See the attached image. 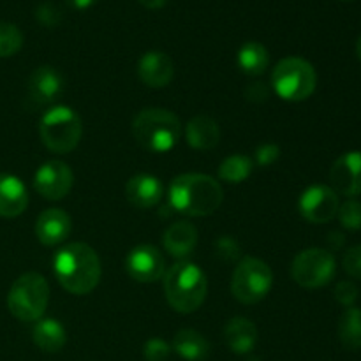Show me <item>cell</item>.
Here are the masks:
<instances>
[{
	"mask_svg": "<svg viewBox=\"0 0 361 361\" xmlns=\"http://www.w3.org/2000/svg\"><path fill=\"white\" fill-rule=\"evenodd\" d=\"M53 271L59 284L76 296L94 291L102 275L97 252L83 242H73L62 247L53 259Z\"/></svg>",
	"mask_w": 361,
	"mask_h": 361,
	"instance_id": "cell-1",
	"label": "cell"
},
{
	"mask_svg": "<svg viewBox=\"0 0 361 361\" xmlns=\"http://www.w3.org/2000/svg\"><path fill=\"white\" fill-rule=\"evenodd\" d=\"M169 208L189 217H208L224 201L221 183L201 173H183L176 176L168 190Z\"/></svg>",
	"mask_w": 361,
	"mask_h": 361,
	"instance_id": "cell-2",
	"label": "cell"
},
{
	"mask_svg": "<svg viewBox=\"0 0 361 361\" xmlns=\"http://www.w3.org/2000/svg\"><path fill=\"white\" fill-rule=\"evenodd\" d=\"M208 281L197 264L180 261L164 274V295L169 307L180 314L196 312L207 298Z\"/></svg>",
	"mask_w": 361,
	"mask_h": 361,
	"instance_id": "cell-3",
	"label": "cell"
},
{
	"mask_svg": "<svg viewBox=\"0 0 361 361\" xmlns=\"http://www.w3.org/2000/svg\"><path fill=\"white\" fill-rule=\"evenodd\" d=\"M133 136L145 150L152 154H166L178 143L182 123L169 109L145 108L134 116Z\"/></svg>",
	"mask_w": 361,
	"mask_h": 361,
	"instance_id": "cell-4",
	"label": "cell"
},
{
	"mask_svg": "<svg viewBox=\"0 0 361 361\" xmlns=\"http://www.w3.org/2000/svg\"><path fill=\"white\" fill-rule=\"evenodd\" d=\"M49 286L41 274L28 271L13 282L7 295V307L16 319L35 323L48 309Z\"/></svg>",
	"mask_w": 361,
	"mask_h": 361,
	"instance_id": "cell-5",
	"label": "cell"
},
{
	"mask_svg": "<svg viewBox=\"0 0 361 361\" xmlns=\"http://www.w3.org/2000/svg\"><path fill=\"white\" fill-rule=\"evenodd\" d=\"M39 134L53 154H69L80 145L83 134L81 116L69 106H55L42 115L39 122Z\"/></svg>",
	"mask_w": 361,
	"mask_h": 361,
	"instance_id": "cell-6",
	"label": "cell"
},
{
	"mask_svg": "<svg viewBox=\"0 0 361 361\" xmlns=\"http://www.w3.org/2000/svg\"><path fill=\"white\" fill-rule=\"evenodd\" d=\"M317 73L310 62L300 56H288L275 66L271 73V88L279 97L289 102L309 99L316 92Z\"/></svg>",
	"mask_w": 361,
	"mask_h": 361,
	"instance_id": "cell-7",
	"label": "cell"
},
{
	"mask_svg": "<svg viewBox=\"0 0 361 361\" xmlns=\"http://www.w3.org/2000/svg\"><path fill=\"white\" fill-rule=\"evenodd\" d=\"M274 284V274L264 261L243 257L231 277V295L243 305H254L267 298Z\"/></svg>",
	"mask_w": 361,
	"mask_h": 361,
	"instance_id": "cell-8",
	"label": "cell"
},
{
	"mask_svg": "<svg viewBox=\"0 0 361 361\" xmlns=\"http://www.w3.org/2000/svg\"><path fill=\"white\" fill-rule=\"evenodd\" d=\"M337 271V263L330 250L305 249L296 254L291 264V277L298 286L307 289H317L330 284Z\"/></svg>",
	"mask_w": 361,
	"mask_h": 361,
	"instance_id": "cell-9",
	"label": "cell"
},
{
	"mask_svg": "<svg viewBox=\"0 0 361 361\" xmlns=\"http://www.w3.org/2000/svg\"><path fill=\"white\" fill-rule=\"evenodd\" d=\"M338 194L328 185H312L303 190L298 201V210L305 221L312 224H324L337 217Z\"/></svg>",
	"mask_w": 361,
	"mask_h": 361,
	"instance_id": "cell-10",
	"label": "cell"
},
{
	"mask_svg": "<svg viewBox=\"0 0 361 361\" xmlns=\"http://www.w3.org/2000/svg\"><path fill=\"white\" fill-rule=\"evenodd\" d=\"M74 175L69 166L62 161H48L35 171L34 189L44 200L60 201L71 192Z\"/></svg>",
	"mask_w": 361,
	"mask_h": 361,
	"instance_id": "cell-11",
	"label": "cell"
},
{
	"mask_svg": "<svg viewBox=\"0 0 361 361\" xmlns=\"http://www.w3.org/2000/svg\"><path fill=\"white\" fill-rule=\"evenodd\" d=\"M126 271L137 282H155L166 274V261L154 245H137L127 254Z\"/></svg>",
	"mask_w": 361,
	"mask_h": 361,
	"instance_id": "cell-12",
	"label": "cell"
},
{
	"mask_svg": "<svg viewBox=\"0 0 361 361\" xmlns=\"http://www.w3.org/2000/svg\"><path fill=\"white\" fill-rule=\"evenodd\" d=\"M331 189L345 197L361 194V152H345L330 169Z\"/></svg>",
	"mask_w": 361,
	"mask_h": 361,
	"instance_id": "cell-13",
	"label": "cell"
},
{
	"mask_svg": "<svg viewBox=\"0 0 361 361\" xmlns=\"http://www.w3.org/2000/svg\"><path fill=\"white\" fill-rule=\"evenodd\" d=\"M28 101L35 108L55 102L63 92V78L55 67L41 66L28 78Z\"/></svg>",
	"mask_w": 361,
	"mask_h": 361,
	"instance_id": "cell-14",
	"label": "cell"
},
{
	"mask_svg": "<svg viewBox=\"0 0 361 361\" xmlns=\"http://www.w3.org/2000/svg\"><path fill=\"white\" fill-rule=\"evenodd\" d=\"M73 229V221L62 208H48L42 212L35 222V236L46 247L59 245L66 242Z\"/></svg>",
	"mask_w": 361,
	"mask_h": 361,
	"instance_id": "cell-15",
	"label": "cell"
},
{
	"mask_svg": "<svg viewBox=\"0 0 361 361\" xmlns=\"http://www.w3.org/2000/svg\"><path fill=\"white\" fill-rule=\"evenodd\" d=\"M126 196L134 208L148 210L161 203L162 196H164V185L157 176L140 173L126 183Z\"/></svg>",
	"mask_w": 361,
	"mask_h": 361,
	"instance_id": "cell-16",
	"label": "cell"
},
{
	"mask_svg": "<svg viewBox=\"0 0 361 361\" xmlns=\"http://www.w3.org/2000/svg\"><path fill=\"white\" fill-rule=\"evenodd\" d=\"M175 66L173 60L162 51H148L137 62V76L147 87L164 88L171 83Z\"/></svg>",
	"mask_w": 361,
	"mask_h": 361,
	"instance_id": "cell-17",
	"label": "cell"
},
{
	"mask_svg": "<svg viewBox=\"0 0 361 361\" xmlns=\"http://www.w3.org/2000/svg\"><path fill=\"white\" fill-rule=\"evenodd\" d=\"M27 207L28 192L23 182L13 175H0V217H18Z\"/></svg>",
	"mask_w": 361,
	"mask_h": 361,
	"instance_id": "cell-18",
	"label": "cell"
},
{
	"mask_svg": "<svg viewBox=\"0 0 361 361\" xmlns=\"http://www.w3.org/2000/svg\"><path fill=\"white\" fill-rule=\"evenodd\" d=\"M185 140L194 150H212L221 141V127L212 116L197 115L189 120L185 127Z\"/></svg>",
	"mask_w": 361,
	"mask_h": 361,
	"instance_id": "cell-19",
	"label": "cell"
},
{
	"mask_svg": "<svg viewBox=\"0 0 361 361\" xmlns=\"http://www.w3.org/2000/svg\"><path fill=\"white\" fill-rule=\"evenodd\" d=\"M162 243H164V249L168 250L169 256L178 257V259L190 256L197 245L196 226L190 224L189 221L175 222L164 231Z\"/></svg>",
	"mask_w": 361,
	"mask_h": 361,
	"instance_id": "cell-20",
	"label": "cell"
},
{
	"mask_svg": "<svg viewBox=\"0 0 361 361\" xmlns=\"http://www.w3.org/2000/svg\"><path fill=\"white\" fill-rule=\"evenodd\" d=\"M224 341L235 355H249L257 342V328L247 317H233L224 326Z\"/></svg>",
	"mask_w": 361,
	"mask_h": 361,
	"instance_id": "cell-21",
	"label": "cell"
},
{
	"mask_svg": "<svg viewBox=\"0 0 361 361\" xmlns=\"http://www.w3.org/2000/svg\"><path fill=\"white\" fill-rule=\"evenodd\" d=\"M32 338L34 344L44 353H59L67 342V331L60 321L51 319H39L35 321L32 328Z\"/></svg>",
	"mask_w": 361,
	"mask_h": 361,
	"instance_id": "cell-22",
	"label": "cell"
},
{
	"mask_svg": "<svg viewBox=\"0 0 361 361\" xmlns=\"http://www.w3.org/2000/svg\"><path fill=\"white\" fill-rule=\"evenodd\" d=\"M171 349L185 361H203L210 355V342L200 331L185 328L176 331Z\"/></svg>",
	"mask_w": 361,
	"mask_h": 361,
	"instance_id": "cell-23",
	"label": "cell"
},
{
	"mask_svg": "<svg viewBox=\"0 0 361 361\" xmlns=\"http://www.w3.org/2000/svg\"><path fill=\"white\" fill-rule=\"evenodd\" d=\"M236 62H238V67L247 76H261L268 69L270 55H268V49L261 42L249 41L238 49Z\"/></svg>",
	"mask_w": 361,
	"mask_h": 361,
	"instance_id": "cell-24",
	"label": "cell"
},
{
	"mask_svg": "<svg viewBox=\"0 0 361 361\" xmlns=\"http://www.w3.org/2000/svg\"><path fill=\"white\" fill-rule=\"evenodd\" d=\"M338 341L348 351L361 349V309L349 307L338 319Z\"/></svg>",
	"mask_w": 361,
	"mask_h": 361,
	"instance_id": "cell-25",
	"label": "cell"
},
{
	"mask_svg": "<svg viewBox=\"0 0 361 361\" xmlns=\"http://www.w3.org/2000/svg\"><path fill=\"white\" fill-rule=\"evenodd\" d=\"M252 159L247 157V155H229L219 166V178L228 183H242L249 178L250 173H252Z\"/></svg>",
	"mask_w": 361,
	"mask_h": 361,
	"instance_id": "cell-26",
	"label": "cell"
},
{
	"mask_svg": "<svg viewBox=\"0 0 361 361\" xmlns=\"http://www.w3.org/2000/svg\"><path fill=\"white\" fill-rule=\"evenodd\" d=\"M23 46V34L13 23L0 21V59L16 55Z\"/></svg>",
	"mask_w": 361,
	"mask_h": 361,
	"instance_id": "cell-27",
	"label": "cell"
},
{
	"mask_svg": "<svg viewBox=\"0 0 361 361\" xmlns=\"http://www.w3.org/2000/svg\"><path fill=\"white\" fill-rule=\"evenodd\" d=\"M337 217L341 221L342 228L349 231H360L361 229V203L356 200L345 201L338 207Z\"/></svg>",
	"mask_w": 361,
	"mask_h": 361,
	"instance_id": "cell-28",
	"label": "cell"
},
{
	"mask_svg": "<svg viewBox=\"0 0 361 361\" xmlns=\"http://www.w3.org/2000/svg\"><path fill=\"white\" fill-rule=\"evenodd\" d=\"M171 355V345L162 338H150L143 348V356L147 361H166Z\"/></svg>",
	"mask_w": 361,
	"mask_h": 361,
	"instance_id": "cell-29",
	"label": "cell"
},
{
	"mask_svg": "<svg viewBox=\"0 0 361 361\" xmlns=\"http://www.w3.org/2000/svg\"><path fill=\"white\" fill-rule=\"evenodd\" d=\"M358 295H360L358 286L351 281H342L335 286V300H337L341 305L348 307V309L355 305V302L358 300Z\"/></svg>",
	"mask_w": 361,
	"mask_h": 361,
	"instance_id": "cell-30",
	"label": "cell"
},
{
	"mask_svg": "<svg viewBox=\"0 0 361 361\" xmlns=\"http://www.w3.org/2000/svg\"><path fill=\"white\" fill-rule=\"evenodd\" d=\"M35 18L44 27H56L62 21V11L51 2H44L35 9Z\"/></svg>",
	"mask_w": 361,
	"mask_h": 361,
	"instance_id": "cell-31",
	"label": "cell"
},
{
	"mask_svg": "<svg viewBox=\"0 0 361 361\" xmlns=\"http://www.w3.org/2000/svg\"><path fill=\"white\" fill-rule=\"evenodd\" d=\"M342 264H344V270L348 271V275H351L356 281H361V245L351 247L344 254Z\"/></svg>",
	"mask_w": 361,
	"mask_h": 361,
	"instance_id": "cell-32",
	"label": "cell"
},
{
	"mask_svg": "<svg viewBox=\"0 0 361 361\" xmlns=\"http://www.w3.org/2000/svg\"><path fill=\"white\" fill-rule=\"evenodd\" d=\"M279 157H281V148H279V145H274V143L261 145V147H257L256 154H254L256 164L263 166V168L264 166L274 164Z\"/></svg>",
	"mask_w": 361,
	"mask_h": 361,
	"instance_id": "cell-33",
	"label": "cell"
},
{
	"mask_svg": "<svg viewBox=\"0 0 361 361\" xmlns=\"http://www.w3.org/2000/svg\"><path fill=\"white\" fill-rule=\"evenodd\" d=\"M215 250L228 261L236 259L240 256L238 242L235 238H231V236H221L217 240V243H215Z\"/></svg>",
	"mask_w": 361,
	"mask_h": 361,
	"instance_id": "cell-34",
	"label": "cell"
},
{
	"mask_svg": "<svg viewBox=\"0 0 361 361\" xmlns=\"http://www.w3.org/2000/svg\"><path fill=\"white\" fill-rule=\"evenodd\" d=\"M245 97L252 102H264L270 97V88L261 81H256L245 88Z\"/></svg>",
	"mask_w": 361,
	"mask_h": 361,
	"instance_id": "cell-35",
	"label": "cell"
},
{
	"mask_svg": "<svg viewBox=\"0 0 361 361\" xmlns=\"http://www.w3.org/2000/svg\"><path fill=\"white\" fill-rule=\"evenodd\" d=\"M344 242H345V238H344V235H342V233L331 231L330 235H328V243H330L331 249L338 250L342 245H344Z\"/></svg>",
	"mask_w": 361,
	"mask_h": 361,
	"instance_id": "cell-36",
	"label": "cell"
},
{
	"mask_svg": "<svg viewBox=\"0 0 361 361\" xmlns=\"http://www.w3.org/2000/svg\"><path fill=\"white\" fill-rule=\"evenodd\" d=\"M66 2H67V6H71L73 9L83 11V9H88V7L94 6L97 0H66Z\"/></svg>",
	"mask_w": 361,
	"mask_h": 361,
	"instance_id": "cell-37",
	"label": "cell"
},
{
	"mask_svg": "<svg viewBox=\"0 0 361 361\" xmlns=\"http://www.w3.org/2000/svg\"><path fill=\"white\" fill-rule=\"evenodd\" d=\"M137 2H140L141 6L147 7V9H161V7H164L169 0H137Z\"/></svg>",
	"mask_w": 361,
	"mask_h": 361,
	"instance_id": "cell-38",
	"label": "cell"
},
{
	"mask_svg": "<svg viewBox=\"0 0 361 361\" xmlns=\"http://www.w3.org/2000/svg\"><path fill=\"white\" fill-rule=\"evenodd\" d=\"M356 53H358V56L361 60V35L358 37V41H356Z\"/></svg>",
	"mask_w": 361,
	"mask_h": 361,
	"instance_id": "cell-39",
	"label": "cell"
}]
</instances>
